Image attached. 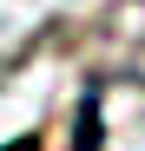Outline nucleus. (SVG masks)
<instances>
[{"instance_id":"obj_2","label":"nucleus","mask_w":145,"mask_h":151,"mask_svg":"<svg viewBox=\"0 0 145 151\" xmlns=\"http://www.w3.org/2000/svg\"><path fill=\"white\" fill-rule=\"evenodd\" d=\"M0 151H40V138H13V145H0Z\"/></svg>"},{"instance_id":"obj_1","label":"nucleus","mask_w":145,"mask_h":151,"mask_svg":"<svg viewBox=\"0 0 145 151\" xmlns=\"http://www.w3.org/2000/svg\"><path fill=\"white\" fill-rule=\"evenodd\" d=\"M72 125H79V151H99V92L79 99V118Z\"/></svg>"}]
</instances>
